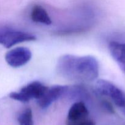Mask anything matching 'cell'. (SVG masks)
Returning a JSON list of instances; mask_svg holds the SVG:
<instances>
[{"label":"cell","mask_w":125,"mask_h":125,"mask_svg":"<svg viewBox=\"0 0 125 125\" xmlns=\"http://www.w3.org/2000/svg\"><path fill=\"white\" fill-rule=\"evenodd\" d=\"M47 89L40 82L33 81L23 87L19 92L11 93L9 97L22 103H28L31 99L39 100Z\"/></svg>","instance_id":"obj_3"},{"label":"cell","mask_w":125,"mask_h":125,"mask_svg":"<svg viewBox=\"0 0 125 125\" xmlns=\"http://www.w3.org/2000/svg\"><path fill=\"white\" fill-rule=\"evenodd\" d=\"M67 90L68 87L65 85H56L48 87L44 95L38 100V104L42 109H47L53 103L66 94Z\"/></svg>","instance_id":"obj_6"},{"label":"cell","mask_w":125,"mask_h":125,"mask_svg":"<svg viewBox=\"0 0 125 125\" xmlns=\"http://www.w3.org/2000/svg\"><path fill=\"white\" fill-rule=\"evenodd\" d=\"M31 18L32 20L36 23L50 25L51 23V20L49 14L45 9L39 5H35L33 7L31 13Z\"/></svg>","instance_id":"obj_9"},{"label":"cell","mask_w":125,"mask_h":125,"mask_svg":"<svg viewBox=\"0 0 125 125\" xmlns=\"http://www.w3.org/2000/svg\"><path fill=\"white\" fill-rule=\"evenodd\" d=\"M60 76L70 81L87 83L99 76V63L91 56H76L65 54L59 58L56 65Z\"/></svg>","instance_id":"obj_1"},{"label":"cell","mask_w":125,"mask_h":125,"mask_svg":"<svg viewBox=\"0 0 125 125\" xmlns=\"http://www.w3.org/2000/svg\"><path fill=\"white\" fill-rule=\"evenodd\" d=\"M36 39L33 34L10 28H0V45L9 48L16 44Z\"/></svg>","instance_id":"obj_4"},{"label":"cell","mask_w":125,"mask_h":125,"mask_svg":"<svg viewBox=\"0 0 125 125\" xmlns=\"http://www.w3.org/2000/svg\"><path fill=\"white\" fill-rule=\"evenodd\" d=\"M95 92L98 94L110 98L118 108L125 115V92L113 83L99 79L95 84Z\"/></svg>","instance_id":"obj_2"},{"label":"cell","mask_w":125,"mask_h":125,"mask_svg":"<svg viewBox=\"0 0 125 125\" xmlns=\"http://www.w3.org/2000/svg\"><path fill=\"white\" fill-rule=\"evenodd\" d=\"M96 123L93 120L88 118L74 122L66 121V125H95Z\"/></svg>","instance_id":"obj_11"},{"label":"cell","mask_w":125,"mask_h":125,"mask_svg":"<svg viewBox=\"0 0 125 125\" xmlns=\"http://www.w3.org/2000/svg\"><path fill=\"white\" fill-rule=\"evenodd\" d=\"M102 105L103 107H104V109H105L107 112H110V113L111 114L114 113V112H115V111H114V109L110 103L108 102V101H104Z\"/></svg>","instance_id":"obj_12"},{"label":"cell","mask_w":125,"mask_h":125,"mask_svg":"<svg viewBox=\"0 0 125 125\" xmlns=\"http://www.w3.org/2000/svg\"><path fill=\"white\" fill-rule=\"evenodd\" d=\"M109 49L112 57L125 73V43L111 42Z\"/></svg>","instance_id":"obj_7"},{"label":"cell","mask_w":125,"mask_h":125,"mask_svg":"<svg viewBox=\"0 0 125 125\" xmlns=\"http://www.w3.org/2000/svg\"><path fill=\"white\" fill-rule=\"evenodd\" d=\"M89 111L83 102H76L69 109L67 117V120L70 122L80 120L88 118Z\"/></svg>","instance_id":"obj_8"},{"label":"cell","mask_w":125,"mask_h":125,"mask_svg":"<svg viewBox=\"0 0 125 125\" xmlns=\"http://www.w3.org/2000/svg\"><path fill=\"white\" fill-rule=\"evenodd\" d=\"M19 125H34L33 112L30 108L25 109L18 117Z\"/></svg>","instance_id":"obj_10"},{"label":"cell","mask_w":125,"mask_h":125,"mask_svg":"<svg viewBox=\"0 0 125 125\" xmlns=\"http://www.w3.org/2000/svg\"><path fill=\"white\" fill-rule=\"evenodd\" d=\"M31 57V51L29 49L18 47L8 51L5 55V60L11 67L17 68L28 63Z\"/></svg>","instance_id":"obj_5"}]
</instances>
